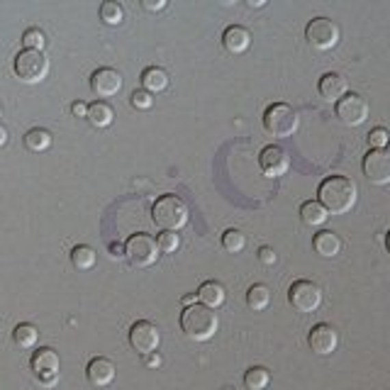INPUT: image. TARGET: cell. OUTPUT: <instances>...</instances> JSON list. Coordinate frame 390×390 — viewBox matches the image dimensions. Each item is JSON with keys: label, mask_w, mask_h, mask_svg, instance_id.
<instances>
[{"label": "cell", "mask_w": 390, "mask_h": 390, "mask_svg": "<svg viewBox=\"0 0 390 390\" xmlns=\"http://www.w3.org/2000/svg\"><path fill=\"white\" fill-rule=\"evenodd\" d=\"M317 195H320V205L327 212H332V215H346L351 207L356 205L359 188L346 176H327L320 183Z\"/></svg>", "instance_id": "6da1fadb"}, {"label": "cell", "mask_w": 390, "mask_h": 390, "mask_svg": "<svg viewBox=\"0 0 390 390\" xmlns=\"http://www.w3.org/2000/svg\"><path fill=\"white\" fill-rule=\"evenodd\" d=\"M181 329L193 341H207L218 332V315L205 305H188L181 312Z\"/></svg>", "instance_id": "7a4b0ae2"}, {"label": "cell", "mask_w": 390, "mask_h": 390, "mask_svg": "<svg viewBox=\"0 0 390 390\" xmlns=\"http://www.w3.org/2000/svg\"><path fill=\"white\" fill-rule=\"evenodd\" d=\"M151 218H154L156 227L164 229V232H179L188 222V205L181 200L179 195H161L154 203Z\"/></svg>", "instance_id": "3957f363"}, {"label": "cell", "mask_w": 390, "mask_h": 390, "mask_svg": "<svg viewBox=\"0 0 390 390\" xmlns=\"http://www.w3.org/2000/svg\"><path fill=\"white\" fill-rule=\"evenodd\" d=\"M298 125H300V117L285 103H273L263 112V129L271 137H293L298 132Z\"/></svg>", "instance_id": "277c9868"}, {"label": "cell", "mask_w": 390, "mask_h": 390, "mask_svg": "<svg viewBox=\"0 0 390 390\" xmlns=\"http://www.w3.org/2000/svg\"><path fill=\"white\" fill-rule=\"evenodd\" d=\"M49 73V59L42 51L25 49L15 56V76L25 83H39Z\"/></svg>", "instance_id": "5b68a950"}, {"label": "cell", "mask_w": 390, "mask_h": 390, "mask_svg": "<svg viewBox=\"0 0 390 390\" xmlns=\"http://www.w3.org/2000/svg\"><path fill=\"white\" fill-rule=\"evenodd\" d=\"M305 39H307V44L320 51L335 49L337 42H339V27H337V23L329 20V17H315V20L307 23Z\"/></svg>", "instance_id": "8992f818"}, {"label": "cell", "mask_w": 390, "mask_h": 390, "mask_svg": "<svg viewBox=\"0 0 390 390\" xmlns=\"http://www.w3.org/2000/svg\"><path fill=\"white\" fill-rule=\"evenodd\" d=\"M125 257L132 266L144 268L151 266V263L159 259V246H156V239H151L149 234H132L125 244Z\"/></svg>", "instance_id": "52a82bcc"}, {"label": "cell", "mask_w": 390, "mask_h": 390, "mask_svg": "<svg viewBox=\"0 0 390 390\" xmlns=\"http://www.w3.org/2000/svg\"><path fill=\"white\" fill-rule=\"evenodd\" d=\"M159 344H161V332H159V327H156L154 322L140 320V322H134L132 327H129V346H132L137 354L149 356V354H154V351L159 349Z\"/></svg>", "instance_id": "ba28073f"}, {"label": "cell", "mask_w": 390, "mask_h": 390, "mask_svg": "<svg viewBox=\"0 0 390 390\" xmlns=\"http://www.w3.org/2000/svg\"><path fill=\"white\" fill-rule=\"evenodd\" d=\"M288 300L298 312H315L322 302V290L312 281H296L288 290Z\"/></svg>", "instance_id": "9c48e42d"}, {"label": "cell", "mask_w": 390, "mask_h": 390, "mask_svg": "<svg viewBox=\"0 0 390 390\" xmlns=\"http://www.w3.org/2000/svg\"><path fill=\"white\" fill-rule=\"evenodd\" d=\"M59 354L49 346H42L32 354V361H29V368L32 374L37 376V380L42 385H54L56 376H59Z\"/></svg>", "instance_id": "30bf717a"}, {"label": "cell", "mask_w": 390, "mask_h": 390, "mask_svg": "<svg viewBox=\"0 0 390 390\" xmlns=\"http://www.w3.org/2000/svg\"><path fill=\"white\" fill-rule=\"evenodd\" d=\"M337 117L346 127H359V125L366 122L368 103L359 93H346L341 101H337Z\"/></svg>", "instance_id": "8fae6325"}, {"label": "cell", "mask_w": 390, "mask_h": 390, "mask_svg": "<svg viewBox=\"0 0 390 390\" xmlns=\"http://www.w3.org/2000/svg\"><path fill=\"white\" fill-rule=\"evenodd\" d=\"M363 176L376 185L390 183V154L385 149H371L363 156Z\"/></svg>", "instance_id": "7c38bea8"}, {"label": "cell", "mask_w": 390, "mask_h": 390, "mask_svg": "<svg viewBox=\"0 0 390 390\" xmlns=\"http://www.w3.org/2000/svg\"><path fill=\"white\" fill-rule=\"evenodd\" d=\"M307 344H310V349L315 351V354L327 356V354H332V351L337 349V344H339V335H337V329L332 327V324L320 322L310 329Z\"/></svg>", "instance_id": "4fadbf2b"}, {"label": "cell", "mask_w": 390, "mask_h": 390, "mask_svg": "<svg viewBox=\"0 0 390 390\" xmlns=\"http://www.w3.org/2000/svg\"><path fill=\"white\" fill-rule=\"evenodd\" d=\"M259 166H261L263 176H268V179H278V176H283V173L290 168V159H288V154H285V149L271 144L261 151V156H259Z\"/></svg>", "instance_id": "5bb4252c"}, {"label": "cell", "mask_w": 390, "mask_h": 390, "mask_svg": "<svg viewBox=\"0 0 390 390\" xmlns=\"http://www.w3.org/2000/svg\"><path fill=\"white\" fill-rule=\"evenodd\" d=\"M90 88L95 95L101 98H112L122 90V76L115 71V68H98V71L90 76Z\"/></svg>", "instance_id": "9a60e30c"}, {"label": "cell", "mask_w": 390, "mask_h": 390, "mask_svg": "<svg viewBox=\"0 0 390 390\" xmlns=\"http://www.w3.org/2000/svg\"><path fill=\"white\" fill-rule=\"evenodd\" d=\"M86 376H88V380L93 385L105 388V385H110L115 380V363L105 356H95L88 363V368H86Z\"/></svg>", "instance_id": "2e32d148"}, {"label": "cell", "mask_w": 390, "mask_h": 390, "mask_svg": "<svg viewBox=\"0 0 390 390\" xmlns=\"http://www.w3.org/2000/svg\"><path fill=\"white\" fill-rule=\"evenodd\" d=\"M346 90H349V83H346V78L341 76V73L329 71L320 78V95H322L324 101H329V103L341 101L346 95Z\"/></svg>", "instance_id": "e0dca14e"}, {"label": "cell", "mask_w": 390, "mask_h": 390, "mask_svg": "<svg viewBox=\"0 0 390 390\" xmlns=\"http://www.w3.org/2000/svg\"><path fill=\"white\" fill-rule=\"evenodd\" d=\"M222 44H224V49L232 51V54H242V51L249 49V44H251V32H249L246 27H242V25H232V27L224 29Z\"/></svg>", "instance_id": "ac0fdd59"}, {"label": "cell", "mask_w": 390, "mask_h": 390, "mask_svg": "<svg viewBox=\"0 0 390 390\" xmlns=\"http://www.w3.org/2000/svg\"><path fill=\"white\" fill-rule=\"evenodd\" d=\"M312 249L317 251L320 257L332 259L341 251V239L332 232V229H322V232H317L312 237Z\"/></svg>", "instance_id": "d6986e66"}, {"label": "cell", "mask_w": 390, "mask_h": 390, "mask_svg": "<svg viewBox=\"0 0 390 390\" xmlns=\"http://www.w3.org/2000/svg\"><path fill=\"white\" fill-rule=\"evenodd\" d=\"M198 300H200V305L210 307V310H215V307H220L224 302V298H227V290H224L222 283H218V281H205V283L198 288Z\"/></svg>", "instance_id": "ffe728a7"}, {"label": "cell", "mask_w": 390, "mask_h": 390, "mask_svg": "<svg viewBox=\"0 0 390 390\" xmlns=\"http://www.w3.org/2000/svg\"><path fill=\"white\" fill-rule=\"evenodd\" d=\"M329 218V212L324 210L322 205H320V200H307L302 203L300 207V220L307 224V227H320V224H324Z\"/></svg>", "instance_id": "44dd1931"}, {"label": "cell", "mask_w": 390, "mask_h": 390, "mask_svg": "<svg viewBox=\"0 0 390 390\" xmlns=\"http://www.w3.org/2000/svg\"><path fill=\"white\" fill-rule=\"evenodd\" d=\"M142 86H144L146 93H159L168 86V73L159 66H149L142 73Z\"/></svg>", "instance_id": "7402d4cb"}, {"label": "cell", "mask_w": 390, "mask_h": 390, "mask_svg": "<svg viewBox=\"0 0 390 390\" xmlns=\"http://www.w3.org/2000/svg\"><path fill=\"white\" fill-rule=\"evenodd\" d=\"M86 117L90 120L93 127H110L112 120H115V110H112L107 103L98 101V103H93V105H88V115Z\"/></svg>", "instance_id": "603a6c76"}, {"label": "cell", "mask_w": 390, "mask_h": 390, "mask_svg": "<svg viewBox=\"0 0 390 390\" xmlns=\"http://www.w3.org/2000/svg\"><path fill=\"white\" fill-rule=\"evenodd\" d=\"M95 259H98V254H95V249L88 244H78L71 249V263L78 268V271H88V268H93Z\"/></svg>", "instance_id": "cb8c5ba5"}, {"label": "cell", "mask_w": 390, "mask_h": 390, "mask_svg": "<svg viewBox=\"0 0 390 390\" xmlns=\"http://www.w3.org/2000/svg\"><path fill=\"white\" fill-rule=\"evenodd\" d=\"M246 305L251 307V310H266L268 305H271V290L266 288L263 283H257V285H251L249 293H246Z\"/></svg>", "instance_id": "d4e9b609"}, {"label": "cell", "mask_w": 390, "mask_h": 390, "mask_svg": "<svg viewBox=\"0 0 390 390\" xmlns=\"http://www.w3.org/2000/svg\"><path fill=\"white\" fill-rule=\"evenodd\" d=\"M25 146H27L29 151H47L51 146V132H47V129L42 127H34L29 129L27 134H25Z\"/></svg>", "instance_id": "484cf974"}, {"label": "cell", "mask_w": 390, "mask_h": 390, "mask_svg": "<svg viewBox=\"0 0 390 390\" xmlns=\"http://www.w3.org/2000/svg\"><path fill=\"white\" fill-rule=\"evenodd\" d=\"M12 339H15V344L20 346V349H32L34 344H37L39 339V332L34 324L29 322H23V324H17L15 332H12Z\"/></svg>", "instance_id": "4316f807"}, {"label": "cell", "mask_w": 390, "mask_h": 390, "mask_svg": "<svg viewBox=\"0 0 390 390\" xmlns=\"http://www.w3.org/2000/svg\"><path fill=\"white\" fill-rule=\"evenodd\" d=\"M268 383H271V374L263 366H251L244 374V385L249 390H263L268 388Z\"/></svg>", "instance_id": "83f0119b"}, {"label": "cell", "mask_w": 390, "mask_h": 390, "mask_svg": "<svg viewBox=\"0 0 390 390\" xmlns=\"http://www.w3.org/2000/svg\"><path fill=\"white\" fill-rule=\"evenodd\" d=\"M101 20L105 25H110V27H115V25H122L125 20V8L117 3V0H105L101 5Z\"/></svg>", "instance_id": "f1b7e54d"}, {"label": "cell", "mask_w": 390, "mask_h": 390, "mask_svg": "<svg viewBox=\"0 0 390 390\" xmlns=\"http://www.w3.org/2000/svg\"><path fill=\"white\" fill-rule=\"evenodd\" d=\"M222 246H224V251H229V254H239V251L246 246V237L239 232V229H227V232L222 234Z\"/></svg>", "instance_id": "f546056e"}, {"label": "cell", "mask_w": 390, "mask_h": 390, "mask_svg": "<svg viewBox=\"0 0 390 390\" xmlns=\"http://www.w3.org/2000/svg\"><path fill=\"white\" fill-rule=\"evenodd\" d=\"M23 42H25V49L42 51V49H44V47H47V34L42 32V29H39V27H29V29H25Z\"/></svg>", "instance_id": "4dcf8cb0"}, {"label": "cell", "mask_w": 390, "mask_h": 390, "mask_svg": "<svg viewBox=\"0 0 390 390\" xmlns=\"http://www.w3.org/2000/svg\"><path fill=\"white\" fill-rule=\"evenodd\" d=\"M156 246H159V251H164V254H173V251L181 246V239L176 232H161L159 234V239H156Z\"/></svg>", "instance_id": "1f68e13d"}, {"label": "cell", "mask_w": 390, "mask_h": 390, "mask_svg": "<svg viewBox=\"0 0 390 390\" xmlns=\"http://www.w3.org/2000/svg\"><path fill=\"white\" fill-rule=\"evenodd\" d=\"M390 142V132L385 127H376L368 132V144H371V149H385Z\"/></svg>", "instance_id": "d6a6232c"}, {"label": "cell", "mask_w": 390, "mask_h": 390, "mask_svg": "<svg viewBox=\"0 0 390 390\" xmlns=\"http://www.w3.org/2000/svg\"><path fill=\"white\" fill-rule=\"evenodd\" d=\"M132 105L137 107V110H149V107L154 105V98H151V93H146L144 88H140L132 93Z\"/></svg>", "instance_id": "836d02e7"}, {"label": "cell", "mask_w": 390, "mask_h": 390, "mask_svg": "<svg viewBox=\"0 0 390 390\" xmlns=\"http://www.w3.org/2000/svg\"><path fill=\"white\" fill-rule=\"evenodd\" d=\"M276 251L271 249V246H261V249H259V261L261 263H266V266H273V263H276Z\"/></svg>", "instance_id": "e575fe53"}, {"label": "cell", "mask_w": 390, "mask_h": 390, "mask_svg": "<svg viewBox=\"0 0 390 390\" xmlns=\"http://www.w3.org/2000/svg\"><path fill=\"white\" fill-rule=\"evenodd\" d=\"M144 8H146V10H151V12L164 10V8H166V0H144Z\"/></svg>", "instance_id": "d590c367"}, {"label": "cell", "mask_w": 390, "mask_h": 390, "mask_svg": "<svg viewBox=\"0 0 390 390\" xmlns=\"http://www.w3.org/2000/svg\"><path fill=\"white\" fill-rule=\"evenodd\" d=\"M71 112H73L76 117H86V115H88V105H86V103H73V105H71Z\"/></svg>", "instance_id": "8d00e7d4"}, {"label": "cell", "mask_w": 390, "mask_h": 390, "mask_svg": "<svg viewBox=\"0 0 390 390\" xmlns=\"http://www.w3.org/2000/svg\"><path fill=\"white\" fill-rule=\"evenodd\" d=\"M5 144H8V129L0 125V149H3Z\"/></svg>", "instance_id": "74e56055"}, {"label": "cell", "mask_w": 390, "mask_h": 390, "mask_svg": "<svg viewBox=\"0 0 390 390\" xmlns=\"http://www.w3.org/2000/svg\"><path fill=\"white\" fill-rule=\"evenodd\" d=\"M159 363H161V361H159V356H151L149 359V366H159Z\"/></svg>", "instance_id": "f35d334b"}, {"label": "cell", "mask_w": 390, "mask_h": 390, "mask_svg": "<svg viewBox=\"0 0 390 390\" xmlns=\"http://www.w3.org/2000/svg\"><path fill=\"white\" fill-rule=\"evenodd\" d=\"M385 246H388V254H390V232H388V237H385Z\"/></svg>", "instance_id": "ab89813d"}, {"label": "cell", "mask_w": 390, "mask_h": 390, "mask_svg": "<svg viewBox=\"0 0 390 390\" xmlns=\"http://www.w3.org/2000/svg\"><path fill=\"white\" fill-rule=\"evenodd\" d=\"M0 117H3V107H0Z\"/></svg>", "instance_id": "60d3db41"}, {"label": "cell", "mask_w": 390, "mask_h": 390, "mask_svg": "<svg viewBox=\"0 0 390 390\" xmlns=\"http://www.w3.org/2000/svg\"><path fill=\"white\" fill-rule=\"evenodd\" d=\"M388 154H390V142H388Z\"/></svg>", "instance_id": "b9f144b4"}]
</instances>
